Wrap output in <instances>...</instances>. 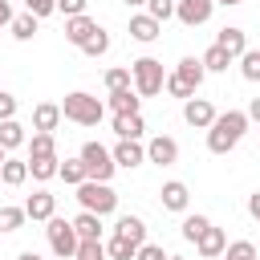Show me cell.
Returning <instances> with one entry per match:
<instances>
[{"instance_id": "cell-29", "label": "cell", "mask_w": 260, "mask_h": 260, "mask_svg": "<svg viewBox=\"0 0 260 260\" xmlns=\"http://www.w3.org/2000/svg\"><path fill=\"white\" fill-rule=\"evenodd\" d=\"M57 179H65L69 187H81V183L89 179V175H85V162H81V154H77V158H65V162H61V171H57Z\"/></svg>"}, {"instance_id": "cell-21", "label": "cell", "mask_w": 260, "mask_h": 260, "mask_svg": "<svg viewBox=\"0 0 260 260\" xmlns=\"http://www.w3.org/2000/svg\"><path fill=\"white\" fill-rule=\"evenodd\" d=\"M0 183H4V187H24V183H28V158H4Z\"/></svg>"}, {"instance_id": "cell-44", "label": "cell", "mask_w": 260, "mask_h": 260, "mask_svg": "<svg viewBox=\"0 0 260 260\" xmlns=\"http://www.w3.org/2000/svg\"><path fill=\"white\" fill-rule=\"evenodd\" d=\"M12 24V0H0V28Z\"/></svg>"}, {"instance_id": "cell-12", "label": "cell", "mask_w": 260, "mask_h": 260, "mask_svg": "<svg viewBox=\"0 0 260 260\" xmlns=\"http://www.w3.org/2000/svg\"><path fill=\"white\" fill-rule=\"evenodd\" d=\"M98 28H102V24H98L93 16H85V12H81V16H65V41H69V45H77V49H81Z\"/></svg>"}, {"instance_id": "cell-24", "label": "cell", "mask_w": 260, "mask_h": 260, "mask_svg": "<svg viewBox=\"0 0 260 260\" xmlns=\"http://www.w3.org/2000/svg\"><path fill=\"white\" fill-rule=\"evenodd\" d=\"M57 171H61V158H57V154H45V158H28V175H32L37 183H49V179H57Z\"/></svg>"}, {"instance_id": "cell-48", "label": "cell", "mask_w": 260, "mask_h": 260, "mask_svg": "<svg viewBox=\"0 0 260 260\" xmlns=\"http://www.w3.org/2000/svg\"><path fill=\"white\" fill-rule=\"evenodd\" d=\"M122 4H126V8H138V4H146V0H122Z\"/></svg>"}, {"instance_id": "cell-39", "label": "cell", "mask_w": 260, "mask_h": 260, "mask_svg": "<svg viewBox=\"0 0 260 260\" xmlns=\"http://www.w3.org/2000/svg\"><path fill=\"white\" fill-rule=\"evenodd\" d=\"M24 12H32V16H53L57 12V0H24Z\"/></svg>"}, {"instance_id": "cell-19", "label": "cell", "mask_w": 260, "mask_h": 260, "mask_svg": "<svg viewBox=\"0 0 260 260\" xmlns=\"http://www.w3.org/2000/svg\"><path fill=\"white\" fill-rule=\"evenodd\" d=\"M61 118H65V114H61V106H57V102H41V106L32 110V130L53 134V130L61 126Z\"/></svg>"}, {"instance_id": "cell-2", "label": "cell", "mask_w": 260, "mask_h": 260, "mask_svg": "<svg viewBox=\"0 0 260 260\" xmlns=\"http://www.w3.org/2000/svg\"><path fill=\"white\" fill-rule=\"evenodd\" d=\"M61 114H65V122H77V126H98V122L106 118V102H102V98H93V93H85V89H73V93H65Z\"/></svg>"}, {"instance_id": "cell-49", "label": "cell", "mask_w": 260, "mask_h": 260, "mask_svg": "<svg viewBox=\"0 0 260 260\" xmlns=\"http://www.w3.org/2000/svg\"><path fill=\"white\" fill-rule=\"evenodd\" d=\"M4 158H8V150H4V146H0V167H4Z\"/></svg>"}, {"instance_id": "cell-23", "label": "cell", "mask_w": 260, "mask_h": 260, "mask_svg": "<svg viewBox=\"0 0 260 260\" xmlns=\"http://www.w3.org/2000/svg\"><path fill=\"white\" fill-rule=\"evenodd\" d=\"M73 228H77L81 240H102V215H98V211H85V207H81V211L73 215Z\"/></svg>"}, {"instance_id": "cell-46", "label": "cell", "mask_w": 260, "mask_h": 260, "mask_svg": "<svg viewBox=\"0 0 260 260\" xmlns=\"http://www.w3.org/2000/svg\"><path fill=\"white\" fill-rule=\"evenodd\" d=\"M16 260H41V256H37V252H20Z\"/></svg>"}, {"instance_id": "cell-45", "label": "cell", "mask_w": 260, "mask_h": 260, "mask_svg": "<svg viewBox=\"0 0 260 260\" xmlns=\"http://www.w3.org/2000/svg\"><path fill=\"white\" fill-rule=\"evenodd\" d=\"M248 122H260V98L248 102Z\"/></svg>"}, {"instance_id": "cell-20", "label": "cell", "mask_w": 260, "mask_h": 260, "mask_svg": "<svg viewBox=\"0 0 260 260\" xmlns=\"http://www.w3.org/2000/svg\"><path fill=\"white\" fill-rule=\"evenodd\" d=\"M114 236H122V240H130V244H146V223H142V215H118Z\"/></svg>"}, {"instance_id": "cell-25", "label": "cell", "mask_w": 260, "mask_h": 260, "mask_svg": "<svg viewBox=\"0 0 260 260\" xmlns=\"http://www.w3.org/2000/svg\"><path fill=\"white\" fill-rule=\"evenodd\" d=\"M24 142H28L24 126H20L16 118H4V122H0V146H4V150H16V146H24Z\"/></svg>"}, {"instance_id": "cell-14", "label": "cell", "mask_w": 260, "mask_h": 260, "mask_svg": "<svg viewBox=\"0 0 260 260\" xmlns=\"http://www.w3.org/2000/svg\"><path fill=\"white\" fill-rule=\"evenodd\" d=\"M223 248H228V236H223V228H215V223L195 240V252H199L203 260H219V256H223Z\"/></svg>"}, {"instance_id": "cell-1", "label": "cell", "mask_w": 260, "mask_h": 260, "mask_svg": "<svg viewBox=\"0 0 260 260\" xmlns=\"http://www.w3.org/2000/svg\"><path fill=\"white\" fill-rule=\"evenodd\" d=\"M248 110H223L215 114V122L207 126V150L211 154H232L240 146V138L248 134Z\"/></svg>"}, {"instance_id": "cell-26", "label": "cell", "mask_w": 260, "mask_h": 260, "mask_svg": "<svg viewBox=\"0 0 260 260\" xmlns=\"http://www.w3.org/2000/svg\"><path fill=\"white\" fill-rule=\"evenodd\" d=\"M37 28H41V16H32V12H20V16H12V24H8V32H12L16 41H32Z\"/></svg>"}, {"instance_id": "cell-6", "label": "cell", "mask_w": 260, "mask_h": 260, "mask_svg": "<svg viewBox=\"0 0 260 260\" xmlns=\"http://www.w3.org/2000/svg\"><path fill=\"white\" fill-rule=\"evenodd\" d=\"M77 154H81V162H85V175H89V179H98V183H110V179H114L118 162H114L110 146H102V142H85Z\"/></svg>"}, {"instance_id": "cell-33", "label": "cell", "mask_w": 260, "mask_h": 260, "mask_svg": "<svg viewBox=\"0 0 260 260\" xmlns=\"http://www.w3.org/2000/svg\"><path fill=\"white\" fill-rule=\"evenodd\" d=\"M134 252H138V244H130V240H122V236H110V240H106V256H110V260H134Z\"/></svg>"}, {"instance_id": "cell-40", "label": "cell", "mask_w": 260, "mask_h": 260, "mask_svg": "<svg viewBox=\"0 0 260 260\" xmlns=\"http://www.w3.org/2000/svg\"><path fill=\"white\" fill-rule=\"evenodd\" d=\"M134 260H167V252H162V244H138V252H134Z\"/></svg>"}, {"instance_id": "cell-31", "label": "cell", "mask_w": 260, "mask_h": 260, "mask_svg": "<svg viewBox=\"0 0 260 260\" xmlns=\"http://www.w3.org/2000/svg\"><path fill=\"white\" fill-rule=\"evenodd\" d=\"M219 260H260V252H256V244L252 240H232L228 248H223V256Z\"/></svg>"}, {"instance_id": "cell-50", "label": "cell", "mask_w": 260, "mask_h": 260, "mask_svg": "<svg viewBox=\"0 0 260 260\" xmlns=\"http://www.w3.org/2000/svg\"><path fill=\"white\" fill-rule=\"evenodd\" d=\"M167 260H187V256H167Z\"/></svg>"}, {"instance_id": "cell-10", "label": "cell", "mask_w": 260, "mask_h": 260, "mask_svg": "<svg viewBox=\"0 0 260 260\" xmlns=\"http://www.w3.org/2000/svg\"><path fill=\"white\" fill-rule=\"evenodd\" d=\"M183 122L195 126V130H207V126L215 122V106H211L207 98H187V102H183Z\"/></svg>"}, {"instance_id": "cell-28", "label": "cell", "mask_w": 260, "mask_h": 260, "mask_svg": "<svg viewBox=\"0 0 260 260\" xmlns=\"http://www.w3.org/2000/svg\"><path fill=\"white\" fill-rule=\"evenodd\" d=\"M45 154H57V138L45 134V130H32V138H28V158H45Z\"/></svg>"}, {"instance_id": "cell-11", "label": "cell", "mask_w": 260, "mask_h": 260, "mask_svg": "<svg viewBox=\"0 0 260 260\" xmlns=\"http://www.w3.org/2000/svg\"><path fill=\"white\" fill-rule=\"evenodd\" d=\"M24 211H28L32 223H49V219L57 215V195H49V191L41 187V191H32V195L24 199Z\"/></svg>"}, {"instance_id": "cell-17", "label": "cell", "mask_w": 260, "mask_h": 260, "mask_svg": "<svg viewBox=\"0 0 260 260\" xmlns=\"http://www.w3.org/2000/svg\"><path fill=\"white\" fill-rule=\"evenodd\" d=\"M158 199H162V207H167V211H187V203H191V191H187V183L171 179V183H162Z\"/></svg>"}, {"instance_id": "cell-36", "label": "cell", "mask_w": 260, "mask_h": 260, "mask_svg": "<svg viewBox=\"0 0 260 260\" xmlns=\"http://www.w3.org/2000/svg\"><path fill=\"white\" fill-rule=\"evenodd\" d=\"M93 256H98V260H106V240H81L73 260H93Z\"/></svg>"}, {"instance_id": "cell-7", "label": "cell", "mask_w": 260, "mask_h": 260, "mask_svg": "<svg viewBox=\"0 0 260 260\" xmlns=\"http://www.w3.org/2000/svg\"><path fill=\"white\" fill-rule=\"evenodd\" d=\"M211 12H215V0H179V4H175V20H179V24H187V28L207 24V20H211Z\"/></svg>"}, {"instance_id": "cell-3", "label": "cell", "mask_w": 260, "mask_h": 260, "mask_svg": "<svg viewBox=\"0 0 260 260\" xmlns=\"http://www.w3.org/2000/svg\"><path fill=\"white\" fill-rule=\"evenodd\" d=\"M130 73H134L138 98H158L162 85H167V73H162V61H158V57H138V61H130Z\"/></svg>"}, {"instance_id": "cell-27", "label": "cell", "mask_w": 260, "mask_h": 260, "mask_svg": "<svg viewBox=\"0 0 260 260\" xmlns=\"http://www.w3.org/2000/svg\"><path fill=\"white\" fill-rule=\"evenodd\" d=\"M199 61H203V69H207V73H228V65H232L228 49H219V45H207V49L199 53Z\"/></svg>"}, {"instance_id": "cell-41", "label": "cell", "mask_w": 260, "mask_h": 260, "mask_svg": "<svg viewBox=\"0 0 260 260\" xmlns=\"http://www.w3.org/2000/svg\"><path fill=\"white\" fill-rule=\"evenodd\" d=\"M89 8V0H57V12H65V16H81Z\"/></svg>"}, {"instance_id": "cell-47", "label": "cell", "mask_w": 260, "mask_h": 260, "mask_svg": "<svg viewBox=\"0 0 260 260\" xmlns=\"http://www.w3.org/2000/svg\"><path fill=\"white\" fill-rule=\"evenodd\" d=\"M215 4H223V8H236V4H244V0H215Z\"/></svg>"}, {"instance_id": "cell-13", "label": "cell", "mask_w": 260, "mask_h": 260, "mask_svg": "<svg viewBox=\"0 0 260 260\" xmlns=\"http://www.w3.org/2000/svg\"><path fill=\"white\" fill-rule=\"evenodd\" d=\"M106 110H110V114H142V98H138L134 85H126V89H110Z\"/></svg>"}, {"instance_id": "cell-22", "label": "cell", "mask_w": 260, "mask_h": 260, "mask_svg": "<svg viewBox=\"0 0 260 260\" xmlns=\"http://www.w3.org/2000/svg\"><path fill=\"white\" fill-rule=\"evenodd\" d=\"M114 134H118V138H142V134H146L142 114H114Z\"/></svg>"}, {"instance_id": "cell-15", "label": "cell", "mask_w": 260, "mask_h": 260, "mask_svg": "<svg viewBox=\"0 0 260 260\" xmlns=\"http://www.w3.org/2000/svg\"><path fill=\"white\" fill-rule=\"evenodd\" d=\"M158 32H162V24H158L150 12H134V16H130V37H134L138 45H150V41H158Z\"/></svg>"}, {"instance_id": "cell-30", "label": "cell", "mask_w": 260, "mask_h": 260, "mask_svg": "<svg viewBox=\"0 0 260 260\" xmlns=\"http://www.w3.org/2000/svg\"><path fill=\"white\" fill-rule=\"evenodd\" d=\"M24 219H28V211H24V207H12V203H4V207H0V232H20V228H24Z\"/></svg>"}, {"instance_id": "cell-8", "label": "cell", "mask_w": 260, "mask_h": 260, "mask_svg": "<svg viewBox=\"0 0 260 260\" xmlns=\"http://www.w3.org/2000/svg\"><path fill=\"white\" fill-rule=\"evenodd\" d=\"M110 154H114V162H118L122 171H134V167L146 162V146H142L138 138H118V142L110 146Z\"/></svg>"}, {"instance_id": "cell-38", "label": "cell", "mask_w": 260, "mask_h": 260, "mask_svg": "<svg viewBox=\"0 0 260 260\" xmlns=\"http://www.w3.org/2000/svg\"><path fill=\"white\" fill-rule=\"evenodd\" d=\"M175 4H179V0H146V12L162 24V20H171V16H175Z\"/></svg>"}, {"instance_id": "cell-16", "label": "cell", "mask_w": 260, "mask_h": 260, "mask_svg": "<svg viewBox=\"0 0 260 260\" xmlns=\"http://www.w3.org/2000/svg\"><path fill=\"white\" fill-rule=\"evenodd\" d=\"M215 45H219V49H228V57H232V61H240V57L248 53V32H244V28H236V24H228V28H219Z\"/></svg>"}, {"instance_id": "cell-35", "label": "cell", "mask_w": 260, "mask_h": 260, "mask_svg": "<svg viewBox=\"0 0 260 260\" xmlns=\"http://www.w3.org/2000/svg\"><path fill=\"white\" fill-rule=\"evenodd\" d=\"M240 73H244V81H260V49H248L240 57Z\"/></svg>"}, {"instance_id": "cell-43", "label": "cell", "mask_w": 260, "mask_h": 260, "mask_svg": "<svg viewBox=\"0 0 260 260\" xmlns=\"http://www.w3.org/2000/svg\"><path fill=\"white\" fill-rule=\"evenodd\" d=\"M248 215L260 223V191H252V195H248Z\"/></svg>"}, {"instance_id": "cell-34", "label": "cell", "mask_w": 260, "mask_h": 260, "mask_svg": "<svg viewBox=\"0 0 260 260\" xmlns=\"http://www.w3.org/2000/svg\"><path fill=\"white\" fill-rule=\"evenodd\" d=\"M81 53H85V57H106V53H110V32H106V28H98V32L81 45Z\"/></svg>"}, {"instance_id": "cell-4", "label": "cell", "mask_w": 260, "mask_h": 260, "mask_svg": "<svg viewBox=\"0 0 260 260\" xmlns=\"http://www.w3.org/2000/svg\"><path fill=\"white\" fill-rule=\"evenodd\" d=\"M77 203L85 211H98V215H114L118 211V191L110 183H98V179H85L77 187Z\"/></svg>"}, {"instance_id": "cell-9", "label": "cell", "mask_w": 260, "mask_h": 260, "mask_svg": "<svg viewBox=\"0 0 260 260\" xmlns=\"http://www.w3.org/2000/svg\"><path fill=\"white\" fill-rule=\"evenodd\" d=\"M146 162H154V167L179 162V142H175L171 134H154V138L146 142Z\"/></svg>"}, {"instance_id": "cell-32", "label": "cell", "mask_w": 260, "mask_h": 260, "mask_svg": "<svg viewBox=\"0 0 260 260\" xmlns=\"http://www.w3.org/2000/svg\"><path fill=\"white\" fill-rule=\"evenodd\" d=\"M207 228H211V219L195 211V215H183V228H179V232H183V240H191V244H195V240H199Z\"/></svg>"}, {"instance_id": "cell-5", "label": "cell", "mask_w": 260, "mask_h": 260, "mask_svg": "<svg viewBox=\"0 0 260 260\" xmlns=\"http://www.w3.org/2000/svg\"><path fill=\"white\" fill-rule=\"evenodd\" d=\"M45 236H49V248H53V256H61V260L77 256V244H81V236H77L73 219H61V215H53V219L45 223Z\"/></svg>"}, {"instance_id": "cell-37", "label": "cell", "mask_w": 260, "mask_h": 260, "mask_svg": "<svg viewBox=\"0 0 260 260\" xmlns=\"http://www.w3.org/2000/svg\"><path fill=\"white\" fill-rule=\"evenodd\" d=\"M126 85H134V73L130 69H106V89H126Z\"/></svg>"}, {"instance_id": "cell-18", "label": "cell", "mask_w": 260, "mask_h": 260, "mask_svg": "<svg viewBox=\"0 0 260 260\" xmlns=\"http://www.w3.org/2000/svg\"><path fill=\"white\" fill-rule=\"evenodd\" d=\"M171 73H175L179 81H187L195 93H199V85H203V77H207V69H203V61H199V57H183V61H179Z\"/></svg>"}, {"instance_id": "cell-51", "label": "cell", "mask_w": 260, "mask_h": 260, "mask_svg": "<svg viewBox=\"0 0 260 260\" xmlns=\"http://www.w3.org/2000/svg\"><path fill=\"white\" fill-rule=\"evenodd\" d=\"M93 260H98V256H93Z\"/></svg>"}, {"instance_id": "cell-42", "label": "cell", "mask_w": 260, "mask_h": 260, "mask_svg": "<svg viewBox=\"0 0 260 260\" xmlns=\"http://www.w3.org/2000/svg\"><path fill=\"white\" fill-rule=\"evenodd\" d=\"M4 118H16V98L8 93V89H0V122Z\"/></svg>"}]
</instances>
